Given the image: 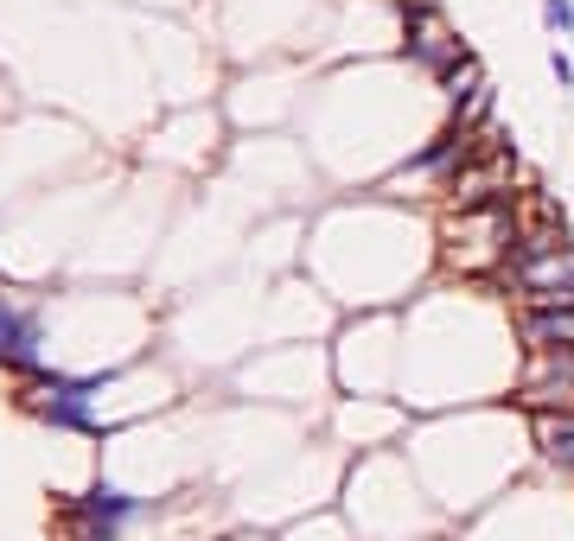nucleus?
I'll return each mask as SVG.
<instances>
[{"label":"nucleus","instance_id":"nucleus-1","mask_svg":"<svg viewBox=\"0 0 574 541\" xmlns=\"http://www.w3.org/2000/svg\"><path fill=\"white\" fill-rule=\"evenodd\" d=\"M447 243V268L459 274H485V268H511V243H517V211L504 204H454L441 223Z\"/></svg>","mask_w":574,"mask_h":541},{"label":"nucleus","instance_id":"nucleus-2","mask_svg":"<svg viewBox=\"0 0 574 541\" xmlns=\"http://www.w3.org/2000/svg\"><path fill=\"white\" fill-rule=\"evenodd\" d=\"M402 20H409V26H402V38H409V58H415V64H421L427 77H434V83L454 71L459 58H472V51L459 45L454 20L441 13V0H434V7H409Z\"/></svg>","mask_w":574,"mask_h":541},{"label":"nucleus","instance_id":"nucleus-3","mask_svg":"<svg viewBox=\"0 0 574 541\" xmlns=\"http://www.w3.org/2000/svg\"><path fill=\"white\" fill-rule=\"evenodd\" d=\"M511 281L524 293V306H574V255L549 249L536 261H511Z\"/></svg>","mask_w":574,"mask_h":541},{"label":"nucleus","instance_id":"nucleus-4","mask_svg":"<svg viewBox=\"0 0 574 541\" xmlns=\"http://www.w3.org/2000/svg\"><path fill=\"white\" fill-rule=\"evenodd\" d=\"M517 331L530 351H562V344H574V306H530Z\"/></svg>","mask_w":574,"mask_h":541},{"label":"nucleus","instance_id":"nucleus-5","mask_svg":"<svg viewBox=\"0 0 574 541\" xmlns=\"http://www.w3.org/2000/svg\"><path fill=\"white\" fill-rule=\"evenodd\" d=\"M536 452H542L555 471H569L574 478V408H562V414H536Z\"/></svg>","mask_w":574,"mask_h":541},{"label":"nucleus","instance_id":"nucleus-6","mask_svg":"<svg viewBox=\"0 0 574 541\" xmlns=\"http://www.w3.org/2000/svg\"><path fill=\"white\" fill-rule=\"evenodd\" d=\"M77 509H90V516H103V522H121V516L134 509V497H128V491H115V484H96L90 497H77Z\"/></svg>","mask_w":574,"mask_h":541},{"label":"nucleus","instance_id":"nucleus-7","mask_svg":"<svg viewBox=\"0 0 574 541\" xmlns=\"http://www.w3.org/2000/svg\"><path fill=\"white\" fill-rule=\"evenodd\" d=\"M33 313H20V306H13V299H7V293H0V363L13 357V344H20V338H26V331H33Z\"/></svg>","mask_w":574,"mask_h":541},{"label":"nucleus","instance_id":"nucleus-8","mask_svg":"<svg viewBox=\"0 0 574 541\" xmlns=\"http://www.w3.org/2000/svg\"><path fill=\"white\" fill-rule=\"evenodd\" d=\"M71 541H115V522H103V516H90V509L71 504Z\"/></svg>","mask_w":574,"mask_h":541},{"label":"nucleus","instance_id":"nucleus-9","mask_svg":"<svg viewBox=\"0 0 574 541\" xmlns=\"http://www.w3.org/2000/svg\"><path fill=\"white\" fill-rule=\"evenodd\" d=\"M542 26L549 38H574V0H542Z\"/></svg>","mask_w":574,"mask_h":541},{"label":"nucleus","instance_id":"nucleus-10","mask_svg":"<svg viewBox=\"0 0 574 541\" xmlns=\"http://www.w3.org/2000/svg\"><path fill=\"white\" fill-rule=\"evenodd\" d=\"M549 77H555L562 90H574V58H569V51H562V45L549 51Z\"/></svg>","mask_w":574,"mask_h":541}]
</instances>
